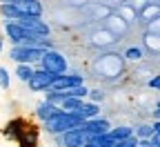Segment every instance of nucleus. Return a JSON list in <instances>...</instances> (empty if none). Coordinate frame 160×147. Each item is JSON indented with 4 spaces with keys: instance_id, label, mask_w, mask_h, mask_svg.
I'll use <instances>...</instances> for the list:
<instances>
[{
    "instance_id": "f257e3e1",
    "label": "nucleus",
    "mask_w": 160,
    "mask_h": 147,
    "mask_svg": "<svg viewBox=\"0 0 160 147\" xmlns=\"http://www.w3.org/2000/svg\"><path fill=\"white\" fill-rule=\"evenodd\" d=\"M82 123L85 118L80 116L78 112H67V109H60L53 118H49L45 123V129L53 136L58 134H65V132H71V129H78V127H82Z\"/></svg>"
},
{
    "instance_id": "f03ea898",
    "label": "nucleus",
    "mask_w": 160,
    "mask_h": 147,
    "mask_svg": "<svg viewBox=\"0 0 160 147\" xmlns=\"http://www.w3.org/2000/svg\"><path fill=\"white\" fill-rule=\"evenodd\" d=\"M45 54L42 47H29V45H13L9 51V58L16 60L18 65H31V62L40 60Z\"/></svg>"
},
{
    "instance_id": "7ed1b4c3",
    "label": "nucleus",
    "mask_w": 160,
    "mask_h": 147,
    "mask_svg": "<svg viewBox=\"0 0 160 147\" xmlns=\"http://www.w3.org/2000/svg\"><path fill=\"white\" fill-rule=\"evenodd\" d=\"M40 65H42V69L60 76V74H67V58L62 54H58L53 49H45L42 58H40Z\"/></svg>"
},
{
    "instance_id": "20e7f679",
    "label": "nucleus",
    "mask_w": 160,
    "mask_h": 147,
    "mask_svg": "<svg viewBox=\"0 0 160 147\" xmlns=\"http://www.w3.org/2000/svg\"><path fill=\"white\" fill-rule=\"evenodd\" d=\"M56 140L60 147H85L87 145V132L82 127H78V129H71L65 134H58Z\"/></svg>"
},
{
    "instance_id": "39448f33",
    "label": "nucleus",
    "mask_w": 160,
    "mask_h": 147,
    "mask_svg": "<svg viewBox=\"0 0 160 147\" xmlns=\"http://www.w3.org/2000/svg\"><path fill=\"white\" fill-rule=\"evenodd\" d=\"M56 78H58L56 74H51V71H47V69H40V71H36L33 78L29 80V89H31V92H47V89H51V85H53Z\"/></svg>"
},
{
    "instance_id": "423d86ee",
    "label": "nucleus",
    "mask_w": 160,
    "mask_h": 147,
    "mask_svg": "<svg viewBox=\"0 0 160 147\" xmlns=\"http://www.w3.org/2000/svg\"><path fill=\"white\" fill-rule=\"evenodd\" d=\"M80 85H85L80 74H60V76L53 80L51 89H56V92H67V89H73V87H80Z\"/></svg>"
},
{
    "instance_id": "0eeeda50",
    "label": "nucleus",
    "mask_w": 160,
    "mask_h": 147,
    "mask_svg": "<svg viewBox=\"0 0 160 147\" xmlns=\"http://www.w3.org/2000/svg\"><path fill=\"white\" fill-rule=\"evenodd\" d=\"M82 129L87 132V136H98V134H109L111 125H109V120L96 116V118H89V120L82 123Z\"/></svg>"
},
{
    "instance_id": "6e6552de",
    "label": "nucleus",
    "mask_w": 160,
    "mask_h": 147,
    "mask_svg": "<svg viewBox=\"0 0 160 147\" xmlns=\"http://www.w3.org/2000/svg\"><path fill=\"white\" fill-rule=\"evenodd\" d=\"M22 27H27L29 31H33L36 36H49V27L40 20L38 16H27V18H22V20H18Z\"/></svg>"
},
{
    "instance_id": "1a4fd4ad",
    "label": "nucleus",
    "mask_w": 160,
    "mask_h": 147,
    "mask_svg": "<svg viewBox=\"0 0 160 147\" xmlns=\"http://www.w3.org/2000/svg\"><path fill=\"white\" fill-rule=\"evenodd\" d=\"M58 112H60V107H58V105H53V102H49V100L38 102V107H36V116L42 120V123H47L49 118H53Z\"/></svg>"
},
{
    "instance_id": "9d476101",
    "label": "nucleus",
    "mask_w": 160,
    "mask_h": 147,
    "mask_svg": "<svg viewBox=\"0 0 160 147\" xmlns=\"http://www.w3.org/2000/svg\"><path fill=\"white\" fill-rule=\"evenodd\" d=\"M27 129V123L22 120V118H13V120H9L7 123V127H5V136L7 138H13V140H18L20 136H22V132Z\"/></svg>"
},
{
    "instance_id": "9b49d317",
    "label": "nucleus",
    "mask_w": 160,
    "mask_h": 147,
    "mask_svg": "<svg viewBox=\"0 0 160 147\" xmlns=\"http://www.w3.org/2000/svg\"><path fill=\"white\" fill-rule=\"evenodd\" d=\"M13 5L25 16H38L40 18V13H42V5H40L38 0H20V3H13Z\"/></svg>"
},
{
    "instance_id": "f8f14e48",
    "label": "nucleus",
    "mask_w": 160,
    "mask_h": 147,
    "mask_svg": "<svg viewBox=\"0 0 160 147\" xmlns=\"http://www.w3.org/2000/svg\"><path fill=\"white\" fill-rule=\"evenodd\" d=\"M18 145L20 147H36L38 145V129L31 127V125H27V129L22 132V136L18 138Z\"/></svg>"
},
{
    "instance_id": "ddd939ff",
    "label": "nucleus",
    "mask_w": 160,
    "mask_h": 147,
    "mask_svg": "<svg viewBox=\"0 0 160 147\" xmlns=\"http://www.w3.org/2000/svg\"><path fill=\"white\" fill-rule=\"evenodd\" d=\"M85 147H116V140L109 134H98V136H87Z\"/></svg>"
},
{
    "instance_id": "4468645a",
    "label": "nucleus",
    "mask_w": 160,
    "mask_h": 147,
    "mask_svg": "<svg viewBox=\"0 0 160 147\" xmlns=\"http://www.w3.org/2000/svg\"><path fill=\"white\" fill-rule=\"evenodd\" d=\"M109 136L118 143V140H125V138H129V136H133V129L129 127V125H120V127H111V132H109Z\"/></svg>"
},
{
    "instance_id": "2eb2a0df",
    "label": "nucleus",
    "mask_w": 160,
    "mask_h": 147,
    "mask_svg": "<svg viewBox=\"0 0 160 147\" xmlns=\"http://www.w3.org/2000/svg\"><path fill=\"white\" fill-rule=\"evenodd\" d=\"M78 114L82 116L85 120L96 118V116H98V105H96V102H82V105L78 107Z\"/></svg>"
},
{
    "instance_id": "dca6fc26",
    "label": "nucleus",
    "mask_w": 160,
    "mask_h": 147,
    "mask_svg": "<svg viewBox=\"0 0 160 147\" xmlns=\"http://www.w3.org/2000/svg\"><path fill=\"white\" fill-rule=\"evenodd\" d=\"M33 69H31V65H18V69H16V76L22 80V82H29L31 78H33Z\"/></svg>"
},
{
    "instance_id": "f3484780",
    "label": "nucleus",
    "mask_w": 160,
    "mask_h": 147,
    "mask_svg": "<svg viewBox=\"0 0 160 147\" xmlns=\"http://www.w3.org/2000/svg\"><path fill=\"white\" fill-rule=\"evenodd\" d=\"M156 132H153V125H138V129H136V136L138 138H151Z\"/></svg>"
},
{
    "instance_id": "a211bd4d",
    "label": "nucleus",
    "mask_w": 160,
    "mask_h": 147,
    "mask_svg": "<svg viewBox=\"0 0 160 147\" xmlns=\"http://www.w3.org/2000/svg\"><path fill=\"white\" fill-rule=\"evenodd\" d=\"M116 147H140V138L133 134V136H129V138H125V140H118Z\"/></svg>"
},
{
    "instance_id": "6ab92c4d",
    "label": "nucleus",
    "mask_w": 160,
    "mask_h": 147,
    "mask_svg": "<svg viewBox=\"0 0 160 147\" xmlns=\"http://www.w3.org/2000/svg\"><path fill=\"white\" fill-rule=\"evenodd\" d=\"M9 85H11V80H9V71H7L5 67H0V87H2V89H9Z\"/></svg>"
},
{
    "instance_id": "aec40b11",
    "label": "nucleus",
    "mask_w": 160,
    "mask_h": 147,
    "mask_svg": "<svg viewBox=\"0 0 160 147\" xmlns=\"http://www.w3.org/2000/svg\"><path fill=\"white\" fill-rule=\"evenodd\" d=\"M125 56H127L129 60H140V58H142V49H140V47H129Z\"/></svg>"
},
{
    "instance_id": "412c9836",
    "label": "nucleus",
    "mask_w": 160,
    "mask_h": 147,
    "mask_svg": "<svg viewBox=\"0 0 160 147\" xmlns=\"http://www.w3.org/2000/svg\"><path fill=\"white\" fill-rule=\"evenodd\" d=\"M147 85L151 87V89H158L160 92V76H153V78H149V82Z\"/></svg>"
},
{
    "instance_id": "4be33fe9",
    "label": "nucleus",
    "mask_w": 160,
    "mask_h": 147,
    "mask_svg": "<svg viewBox=\"0 0 160 147\" xmlns=\"http://www.w3.org/2000/svg\"><path fill=\"white\" fill-rule=\"evenodd\" d=\"M91 96H93V100H102V92H98V89H93Z\"/></svg>"
},
{
    "instance_id": "5701e85b",
    "label": "nucleus",
    "mask_w": 160,
    "mask_h": 147,
    "mask_svg": "<svg viewBox=\"0 0 160 147\" xmlns=\"http://www.w3.org/2000/svg\"><path fill=\"white\" fill-rule=\"evenodd\" d=\"M153 118L160 120V98H158V109H153Z\"/></svg>"
},
{
    "instance_id": "b1692460",
    "label": "nucleus",
    "mask_w": 160,
    "mask_h": 147,
    "mask_svg": "<svg viewBox=\"0 0 160 147\" xmlns=\"http://www.w3.org/2000/svg\"><path fill=\"white\" fill-rule=\"evenodd\" d=\"M5 3H20V0H5Z\"/></svg>"
},
{
    "instance_id": "393cba45",
    "label": "nucleus",
    "mask_w": 160,
    "mask_h": 147,
    "mask_svg": "<svg viewBox=\"0 0 160 147\" xmlns=\"http://www.w3.org/2000/svg\"><path fill=\"white\" fill-rule=\"evenodd\" d=\"M0 51H2V40H0Z\"/></svg>"
}]
</instances>
